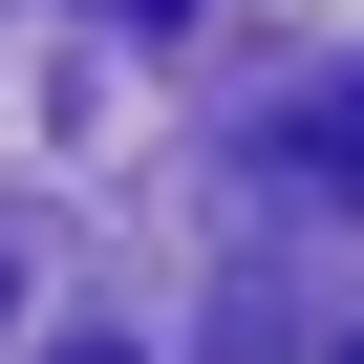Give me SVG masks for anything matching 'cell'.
I'll return each mask as SVG.
<instances>
[{
	"label": "cell",
	"instance_id": "1",
	"mask_svg": "<svg viewBox=\"0 0 364 364\" xmlns=\"http://www.w3.org/2000/svg\"><path fill=\"white\" fill-rule=\"evenodd\" d=\"M279 171H300V193H343V215H364V86H321V107L279 129Z\"/></svg>",
	"mask_w": 364,
	"mask_h": 364
},
{
	"label": "cell",
	"instance_id": "2",
	"mask_svg": "<svg viewBox=\"0 0 364 364\" xmlns=\"http://www.w3.org/2000/svg\"><path fill=\"white\" fill-rule=\"evenodd\" d=\"M107 22H171V0H107Z\"/></svg>",
	"mask_w": 364,
	"mask_h": 364
},
{
	"label": "cell",
	"instance_id": "3",
	"mask_svg": "<svg viewBox=\"0 0 364 364\" xmlns=\"http://www.w3.org/2000/svg\"><path fill=\"white\" fill-rule=\"evenodd\" d=\"M65 364H129V343H65Z\"/></svg>",
	"mask_w": 364,
	"mask_h": 364
},
{
	"label": "cell",
	"instance_id": "4",
	"mask_svg": "<svg viewBox=\"0 0 364 364\" xmlns=\"http://www.w3.org/2000/svg\"><path fill=\"white\" fill-rule=\"evenodd\" d=\"M343 364H364V343H343Z\"/></svg>",
	"mask_w": 364,
	"mask_h": 364
}]
</instances>
